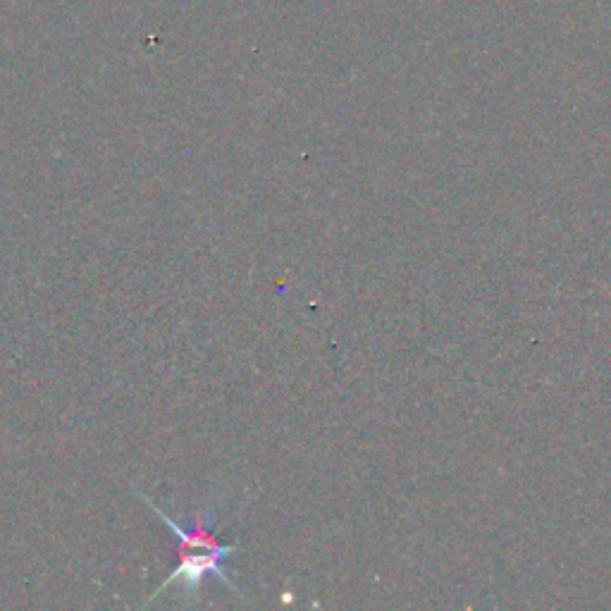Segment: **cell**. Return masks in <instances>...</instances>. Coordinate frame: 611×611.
Wrapping results in <instances>:
<instances>
[{
  "instance_id": "6da1fadb",
  "label": "cell",
  "mask_w": 611,
  "mask_h": 611,
  "mask_svg": "<svg viewBox=\"0 0 611 611\" xmlns=\"http://www.w3.org/2000/svg\"><path fill=\"white\" fill-rule=\"evenodd\" d=\"M139 497L155 511V516H159L167 525L170 533H173L179 543V547H177L179 564L161 582L159 592H153L149 597L146 604H151L155 597H159L165 588L175 586V582L179 586L182 600L187 604H194L198 597V590H201V586L208 578H218L232 592H239L230 578V568L225 566V561L239 549V543H232V545L220 543V537L216 535V531H212V525H216V509L208 506L204 511H198L192 525L187 528V525H182L179 521L165 514V511L155 504L149 494L139 492Z\"/></svg>"
}]
</instances>
